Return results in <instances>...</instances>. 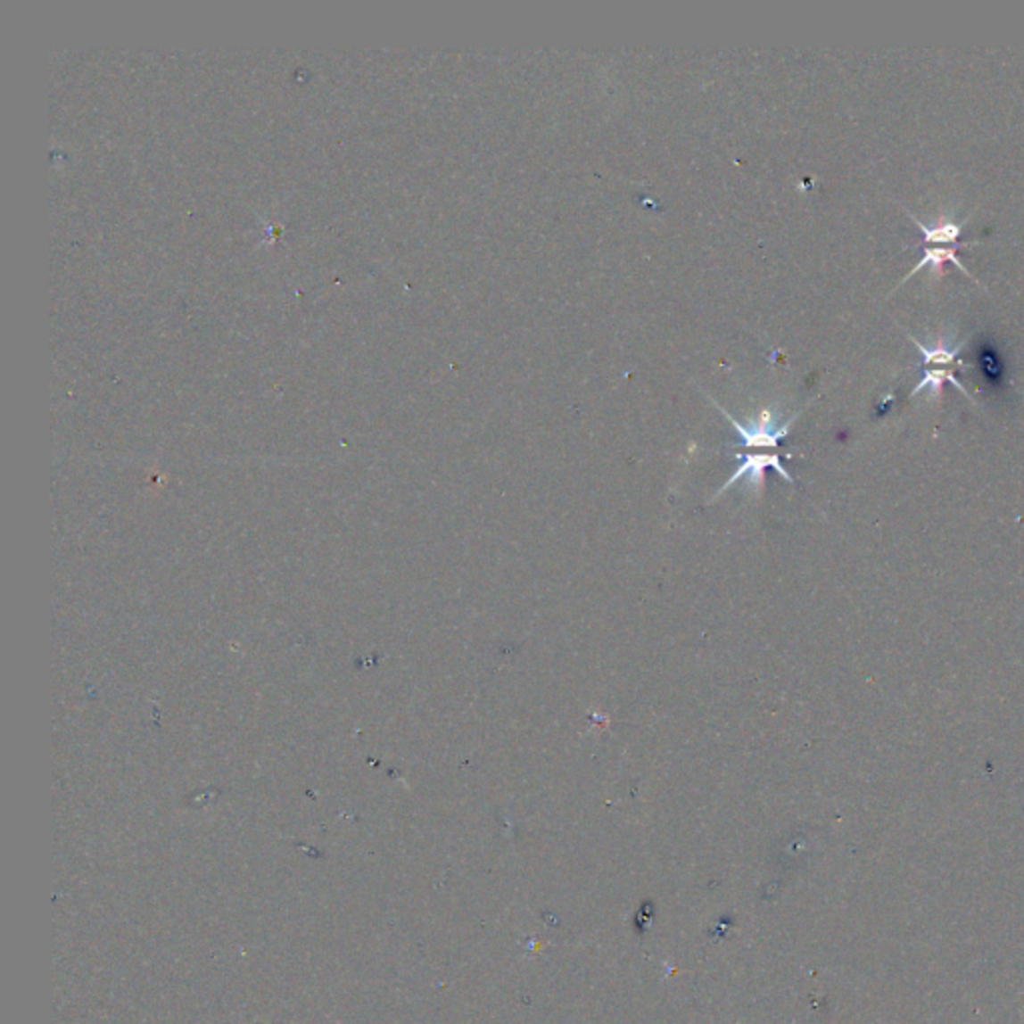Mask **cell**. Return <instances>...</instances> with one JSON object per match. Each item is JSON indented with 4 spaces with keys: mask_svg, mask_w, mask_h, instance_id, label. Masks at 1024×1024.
<instances>
[{
    "mask_svg": "<svg viewBox=\"0 0 1024 1024\" xmlns=\"http://www.w3.org/2000/svg\"><path fill=\"white\" fill-rule=\"evenodd\" d=\"M945 383H951L954 388H959V391H961L964 396H969V399H970V394L966 392V388L962 386V383L959 381V378H956V376L951 373V368H927V370H924L922 381H921L919 384H916V386L913 388V391H911V399H913V396L919 394L921 391H924V388H927L932 399L938 401V399H940V392H943V384H945Z\"/></svg>",
    "mask_w": 1024,
    "mask_h": 1024,
    "instance_id": "cell-5",
    "label": "cell"
},
{
    "mask_svg": "<svg viewBox=\"0 0 1024 1024\" xmlns=\"http://www.w3.org/2000/svg\"><path fill=\"white\" fill-rule=\"evenodd\" d=\"M908 341H913L916 346H919V351L922 352V362H924V365L951 367L953 362H956V365H961V367H964V368L970 367L969 362H964V360L959 359L962 346H964L966 341H969V338H962L961 343H954V344L945 341V338H940V341H938L935 346H924L922 343L916 341L914 336H908Z\"/></svg>",
    "mask_w": 1024,
    "mask_h": 1024,
    "instance_id": "cell-3",
    "label": "cell"
},
{
    "mask_svg": "<svg viewBox=\"0 0 1024 1024\" xmlns=\"http://www.w3.org/2000/svg\"><path fill=\"white\" fill-rule=\"evenodd\" d=\"M714 404L718 407V410H721L723 415L726 417V420H729V423L737 428V433L740 436V447H745V449H776L779 447L780 439H784V436L789 434L790 425L797 420V417H792L787 420V423L776 425L774 418H772V412L763 410L755 420H750V423L742 425L732 415H729V412H726L721 404L718 402H714Z\"/></svg>",
    "mask_w": 1024,
    "mask_h": 1024,
    "instance_id": "cell-1",
    "label": "cell"
},
{
    "mask_svg": "<svg viewBox=\"0 0 1024 1024\" xmlns=\"http://www.w3.org/2000/svg\"><path fill=\"white\" fill-rule=\"evenodd\" d=\"M904 211H906L908 217H911V219L916 222V225H919V228L922 230L924 243L935 244V243H953V241H959V236H961V233H962V225H956V222H953V220H943V222H940V225L929 227V225H924L922 220L916 219L911 211H908V209H904Z\"/></svg>",
    "mask_w": 1024,
    "mask_h": 1024,
    "instance_id": "cell-6",
    "label": "cell"
},
{
    "mask_svg": "<svg viewBox=\"0 0 1024 1024\" xmlns=\"http://www.w3.org/2000/svg\"><path fill=\"white\" fill-rule=\"evenodd\" d=\"M737 458L740 460V465L737 467V470H734V473H732L729 478H726L721 489H718V491L714 492L713 500L721 497L723 492L729 491L734 483L740 481V478H745V481H747L748 486H750V491H755V494H758V497H761V492H763V489H764L766 468L776 470V473H779V475L784 478V481L790 483V484H795V478H792V476L789 475V470L782 467L779 454H737Z\"/></svg>",
    "mask_w": 1024,
    "mask_h": 1024,
    "instance_id": "cell-2",
    "label": "cell"
},
{
    "mask_svg": "<svg viewBox=\"0 0 1024 1024\" xmlns=\"http://www.w3.org/2000/svg\"><path fill=\"white\" fill-rule=\"evenodd\" d=\"M966 244H974V243H961V244L953 246V249H924L921 262L916 264V267H914L911 272H908V275L903 278V283H906L908 278H913V277L916 275V272H919V270L924 268V267H930L932 270L937 272V275H940V272H943V264H945V262H954L956 267H959L966 277H970L972 280H977V278H974V277L970 275L969 268H966L964 264L961 262L959 256H956V252H959V249H962V246H966ZM903 283H900V285H903Z\"/></svg>",
    "mask_w": 1024,
    "mask_h": 1024,
    "instance_id": "cell-4",
    "label": "cell"
}]
</instances>
